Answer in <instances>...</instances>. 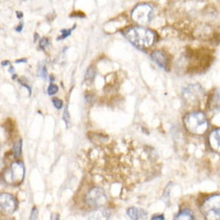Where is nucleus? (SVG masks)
I'll return each instance as SVG.
<instances>
[{
	"instance_id": "9d476101",
	"label": "nucleus",
	"mask_w": 220,
	"mask_h": 220,
	"mask_svg": "<svg viewBox=\"0 0 220 220\" xmlns=\"http://www.w3.org/2000/svg\"><path fill=\"white\" fill-rule=\"evenodd\" d=\"M152 58L155 61V63L162 68H167L169 66V58L166 57V55L162 51H155L152 54Z\"/></svg>"
},
{
	"instance_id": "423d86ee",
	"label": "nucleus",
	"mask_w": 220,
	"mask_h": 220,
	"mask_svg": "<svg viewBox=\"0 0 220 220\" xmlns=\"http://www.w3.org/2000/svg\"><path fill=\"white\" fill-rule=\"evenodd\" d=\"M106 202H107V197H106L105 192L101 188H98V187L91 188L86 194V197H85V202L87 204L88 207L98 208V207H101V206L105 205Z\"/></svg>"
},
{
	"instance_id": "f257e3e1",
	"label": "nucleus",
	"mask_w": 220,
	"mask_h": 220,
	"mask_svg": "<svg viewBox=\"0 0 220 220\" xmlns=\"http://www.w3.org/2000/svg\"><path fill=\"white\" fill-rule=\"evenodd\" d=\"M124 35L133 45L139 48H150L155 39V34L152 31L142 27L129 28L124 31Z\"/></svg>"
},
{
	"instance_id": "20e7f679",
	"label": "nucleus",
	"mask_w": 220,
	"mask_h": 220,
	"mask_svg": "<svg viewBox=\"0 0 220 220\" xmlns=\"http://www.w3.org/2000/svg\"><path fill=\"white\" fill-rule=\"evenodd\" d=\"M24 166L21 162H13L3 173L6 183L10 185H18L23 181Z\"/></svg>"
},
{
	"instance_id": "f3484780",
	"label": "nucleus",
	"mask_w": 220,
	"mask_h": 220,
	"mask_svg": "<svg viewBox=\"0 0 220 220\" xmlns=\"http://www.w3.org/2000/svg\"><path fill=\"white\" fill-rule=\"evenodd\" d=\"M57 90H58L57 86H56V85H54V84H51L50 86H48V95H54V94L57 93Z\"/></svg>"
},
{
	"instance_id": "a211bd4d",
	"label": "nucleus",
	"mask_w": 220,
	"mask_h": 220,
	"mask_svg": "<svg viewBox=\"0 0 220 220\" xmlns=\"http://www.w3.org/2000/svg\"><path fill=\"white\" fill-rule=\"evenodd\" d=\"M39 76H41L42 78H46V76H48V73H46V68L43 65H41V66L39 67Z\"/></svg>"
},
{
	"instance_id": "4468645a",
	"label": "nucleus",
	"mask_w": 220,
	"mask_h": 220,
	"mask_svg": "<svg viewBox=\"0 0 220 220\" xmlns=\"http://www.w3.org/2000/svg\"><path fill=\"white\" fill-rule=\"evenodd\" d=\"M209 108L210 109H219L220 108V94L218 91H215V94L209 99Z\"/></svg>"
},
{
	"instance_id": "412c9836",
	"label": "nucleus",
	"mask_w": 220,
	"mask_h": 220,
	"mask_svg": "<svg viewBox=\"0 0 220 220\" xmlns=\"http://www.w3.org/2000/svg\"><path fill=\"white\" fill-rule=\"evenodd\" d=\"M53 103H54L55 108H57V109H61L62 108V106H63V103H62L60 99H53Z\"/></svg>"
},
{
	"instance_id": "7ed1b4c3",
	"label": "nucleus",
	"mask_w": 220,
	"mask_h": 220,
	"mask_svg": "<svg viewBox=\"0 0 220 220\" xmlns=\"http://www.w3.org/2000/svg\"><path fill=\"white\" fill-rule=\"evenodd\" d=\"M200 209L206 220H220V195L208 197Z\"/></svg>"
},
{
	"instance_id": "393cba45",
	"label": "nucleus",
	"mask_w": 220,
	"mask_h": 220,
	"mask_svg": "<svg viewBox=\"0 0 220 220\" xmlns=\"http://www.w3.org/2000/svg\"><path fill=\"white\" fill-rule=\"evenodd\" d=\"M17 17H18V18L19 19H20V18H22V17H23V13H22V12H17Z\"/></svg>"
},
{
	"instance_id": "4be33fe9",
	"label": "nucleus",
	"mask_w": 220,
	"mask_h": 220,
	"mask_svg": "<svg viewBox=\"0 0 220 220\" xmlns=\"http://www.w3.org/2000/svg\"><path fill=\"white\" fill-rule=\"evenodd\" d=\"M151 220H164V215H154Z\"/></svg>"
},
{
	"instance_id": "9b49d317",
	"label": "nucleus",
	"mask_w": 220,
	"mask_h": 220,
	"mask_svg": "<svg viewBox=\"0 0 220 220\" xmlns=\"http://www.w3.org/2000/svg\"><path fill=\"white\" fill-rule=\"evenodd\" d=\"M127 215L132 220H143L146 217V211L136 207H130L127 210Z\"/></svg>"
},
{
	"instance_id": "2eb2a0df",
	"label": "nucleus",
	"mask_w": 220,
	"mask_h": 220,
	"mask_svg": "<svg viewBox=\"0 0 220 220\" xmlns=\"http://www.w3.org/2000/svg\"><path fill=\"white\" fill-rule=\"evenodd\" d=\"M21 146H22V140L19 139L18 141L15 143V145H13V149H12V151H13V153H15V157H20V155H21Z\"/></svg>"
},
{
	"instance_id": "aec40b11",
	"label": "nucleus",
	"mask_w": 220,
	"mask_h": 220,
	"mask_svg": "<svg viewBox=\"0 0 220 220\" xmlns=\"http://www.w3.org/2000/svg\"><path fill=\"white\" fill-rule=\"evenodd\" d=\"M36 218H38V208L34 207V208L32 209V212H31V215H30V220H36Z\"/></svg>"
},
{
	"instance_id": "5701e85b",
	"label": "nucleus",
	"mask_w": 220,
	"mask_h": 220,
	"mask_svg": "<svg viewBox=\"0 0 220 220\" xmlns=\"http://www.w3.org/2000/svg\"><path fill=\"white\" fill-rule=\"evenodd\" d=\"M64 120H65V122L68 124V121H70V119H68V111H67V109L65 110V112H64Z\"/></svg>"
},
{
	"instance_id": "6ab92c4d",
	"label": "nucleus",
	"mask_w": 220,
	"mask_h": 220,
	"mask_svg": "<svg viewBox=\"0 0 220 220\" xmlns=\"http://www.w3.org/2000/svg\"><path fill=\"white\" fill-rule=\"evenodd\" d=\"M50 44V40L48 39H42L40 41V48H44Z\"/></svg>"
},
{
	"instance_id": "1a4fd4ad",
	"label": "nucleus",
	"mask_w": 220,
	"mask_h": 220,
	"mask_svg": "<svg viewBox=\"0 0 220 220\" xmlns=\"http://www.w3.org/2000/svg\"><path fill=\"white\" fill-rule=\"evenodd\" d=\"M209 145L210 148L215 151L220 153V129H215L211 131L208 138Z\"/></svg>"
},
{
	"instance_id": "0eeeda50",
	"label": "nucleus",
	"mask_w": 220,
	"mask_h": 220,
	"mask_svg": "<svg viewBox=\"0 0 220 220\" xmlns=\"http://www.w3.org/2000/svg\"><path fill=\"white\" fill-rule=\"evenodd\" d=\"M153 17V8L150 5L142 3L136 6L132 11V19L140 24L149 23Z\"/></svg>"
},
{
	"instance_id": "f03ea898",
	"label": "nucleus",
	"mask_w": 220,
	"mask_h": 220,
	"mask_svg": "<svg viewBox=\"0 0 220 220\" xmlns=\"http://www.w3.org/2000/svg\"><path fill=\"white\" fill-rule=\"evenodd\" d=\"M184 124L186 129L195 134H202L208 128V121L205 113L202 111H194L186 115L184 119Z\"/></svg>"
},
{
	"instance_id": "f8f14e48",
	"label": "nucleus",
	"mask_w": 220,
	"mask_h": 220,
	"mask_svg": "<svg viewBox=\"0 0 220 220\" xmlns=\"http://www.w3.org/2000/svg\"><path fill=\"white\" fill-rule=\"evenodd\" d=\"M110 217V212L107 209H97L90 215V217L88 220H108Z\"/></svg>"
},
{
	"instance_id": "39448f33",
	"label": "nucleus",
	"mask_w": 220,
	"mask_h": 220,
	"mask_svg": "<svg viewBox=\"0 0 220 220\" xmlns=\"http://www.w3.org/2000/svg\"><path fill=\"white\" fill-rule=\"evenodd\" d=\"M182 97H183V100L187 106L197 107L204 97V90L199 85H189L186 88H184Z\"/></svg>"
},
{
	"instance_id": "b1692460",
	"label": "nucleus",
	"mask_w": 220,
	"mask_h": 220,
	"mask_svg": "<svg viewBox=\"0 0 220 220\" xmlns=\"http://www.w3.org/2000/svg\"><path fill=\"white\" fill-rule=\"evenodd\" d=\"M22 29H23V23H20L18 25V27L15 28V31H18V32H20V31L22 30Z\"/></svg>"
},
{
	"instance_id": "6e6552de",
	"label": "nucleus",
	"mask_w": 220,
	"mask_h": 220,
	"mask_svg": "<svg viewBox=\"0 0 220 220\" xmlns=\"http://www.w3.org/2000/svg\"><path fill=\"white\" fill-rule=\"evenodd\" d=\"M0 206H1V211L5 214L11 215L13 214L17 209L18 202L15 200V198L10 194H1L0 196Z\"/></svg>"
},
{
	"instance_id": "dca6fc26",
	"label": "nucleus",
	"mask_w": 220,
	"mask_h": 220,
	"mask_svg": "<svg viewBox=\"0 0 220 220\" xmlns=\"http://www.w3.org/2000/svg\"><path fill=\"white\" fill-rule=\"evenodd\" d=\"M75 28H76V25H74L72 29H63V30L61 31V32H62V35L58 38V40H63V39H65V38H67V36L72 33V30H74Z\"/></svg>"
},
{
	"instance_id": "ddd939ff",
	"label": "nucleus",
	"mask_w": 220,
	"mask_h": 220,
	"mask_svg": "<svg viewBox=\"0 0 220 220\" xmlns=\"http://www.w3.org/2000/svg\"><path fill=\"white\" fill-rule=\"evenodd\" d=\"M174 220H194L193 212L189 209H183L175 216Z\"/></svg>"
}]
</instances>
